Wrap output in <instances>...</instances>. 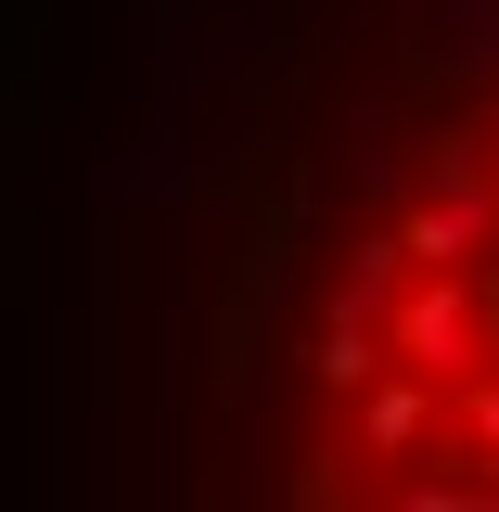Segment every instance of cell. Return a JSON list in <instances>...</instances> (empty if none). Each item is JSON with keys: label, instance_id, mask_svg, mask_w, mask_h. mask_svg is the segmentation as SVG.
Instances as JSON below:
<instances>
[{"label": "cell", "instance_id": "1", "mask_svg": "<svg viewBox=\"0 0 499 512\" xmlns=\"http://www.w3.org/2000/svg\"><path fill=\"white\" fill-rule=\"evenodd\" d=\"M461 346H474V295H461V282H423V295L397 308V359L436 384V372H461Z\"/></svg>", "mask_w": 499, "mask_h": 512}, {"label": "cell", "instance_id": "3", "mask_svg": "<svg viewBox=\"0 0 499 512\" xmlns=\"http://www.w3.org/2000/svg\"><path fill=\"white\" fill-rule=\"evenodd\" d=\"M461 423H474V448L499 461V384H474V397H461Z\"/></svg>", "mask_w": 499, "mask_h": 512}, {"label": "cell", "instance_id": "2", "mask_svg": "<svg viewBox=\"0 0 499 512\" xmlns=\"http://www.w3.org/2000/svg\"><path fill=\"white\" fill-rule=\"evenodd\" d=\"M397 244H410V256H436V269H448L461 244H487V192H436V205H423V218H410Z\"/></svg>", "mask_w": 499, "mask_h": 512}]
</instances>
